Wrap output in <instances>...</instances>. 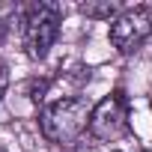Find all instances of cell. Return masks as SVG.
Instances as JSON below:
<instances>
[{"instance_id": "cell-1", "label": "cell", "mask_w": 152, "mask_h": 152, "mask_svg": "<svg viewBox=\"0 0 152 152\" xmlns=\"http://www.w3.org/2000/svg\"><path fill=\"white\" fill-rule=\"evenodd\" d=\"M90 116H93V104L87 99L69 96V99H57V102L42 107L39 128H42V137L48 143L72 146L84 131H90Z\"/></svg>"}, {"instance_id": "cell-2", "label": "cell", "mask_w": 152, "mask_h": 152, "mask_svg": "<svg viewBox=\"0 0 152 152\" xmlns=\"http://www.w3.org/2000/svg\"><path fill=\"white\" fill-rule=\"evenodd\" d=\"M63 24V6L60 3H33L24 12V27H21V42L30 60H45L48 51L54 48Z\"/></svg>"}, {"instance_id": "cell-3", "label": "cell", "mask_w": 152, "mask_h": 152, "mask_svg": "<svg viewBox=\"0 0 152 152\" xmlns=\"http://www.w3.org/2000/svg\"><path fill=\"white\" fill-rule=\"evenodd\" d=\"M128 131V99L122 90H113L110 96H104L99 104H93V116H90V134L96 140L113 143Z\"/></svg>"}, {"instance_id": "cell-4", "label": "cell", "mask_w": 152, "mask_h": 152, "mask_svg": "<svg viewBox=\"0 0 152 152\" xmlns=\"http://www.w3.org/2000/svg\"><path fill=\"white\" fill-rule=\"evenodd\" d=\"M149 36H152V6L122 9V15L110 21V45L119 54H134Z\"/></svg>"}, {"instance_id": "cell-5", "label": "cell", "mask_w": 152, "mask_h": 152, "mask_svg": "<svg viewBox=\"0 0 152 152\" xmlns=\"http://www.w3.org/2000/svg\"><path fill=\"white\" fill-rule=\"evenodd\" d=\"M78 9H81V15L96 18V21H110V18H119L122 15V3H119V0H102V3L87 0V3H81Z\"/></svg>"}, {"instance_id": "cell-6", "label": "cell", "mask_w": 152, "mask_h": 152, "mask_svg": "<svg viewBox=\"0 0 152 152\" xmlns=\"http://www.w3.org/2000/svg\"><path fill=\"white\" fill-rule=\"evenodd\" d=\"M6 87H9V69H6V63H3V60H0V102H3Z\"/></svg>"}, {"instance_id": "cell-7", "label": "cell", "mask_w": 152, "mask_h": 152, "mask_svg": "<svg viewBox=\"0 0 152 152\" xmlns=\"http://www.w3.org/2000/svg\"><path fill=\"white\" fill-rule=\"evenodd\" d=\"M143 152H152V149H143Z\"/></svg>"}, {"instance_id": "cell-8", "label": "cell", "mask_w": 152, "mask_h": 152, "mask_svg": "<svg viewBox=\"0 0 152 152\" xmlns=\"http://www.w3.org/2000/svg\"><path fill=\"white\" fill-rule=\"evenodd\" d=\"M0 152H6V149H0Z\"/></svg>"}]
</instances>
